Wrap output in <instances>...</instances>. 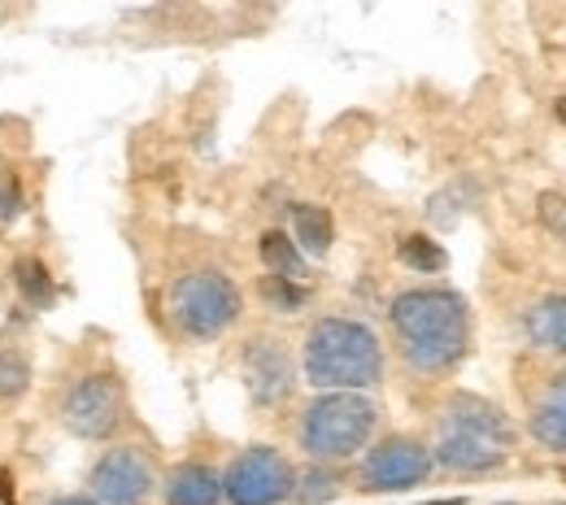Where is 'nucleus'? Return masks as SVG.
Masks as SVG:
<instances>
[{
    "instance_id": "obj_19",
    "label": "nucleus",
    "mask_w": 566,
    "mask_h": 505,
    "mask_svg": "<svg viewBox=\"0 0 566 505\" xmlns=\"http://www.w3.org/2000/svg\"><path fill=\"white\" fill-rule=\"evenodd\" d=\"M13 284H18V292L31 301V305H53V280H49V271L35 262V257H18L13 262Z\"/></svg>"
},
{
    "instance_id": "obj_13",
    "label": "nucleus",
    "mask_w": 566,
    "mask_h": 505,
    "mask_svg": "<svg viewBox=\"0 0 566 505\" xmlns=\"http://www.w3.org/2000/svg\"><path fill=\"white\" fill-rule=\"evenodd\" d=\"M527 432L541 449L549 453H566V370L549 379V388L536 397L532 406V419H527Z\"/></svg>"
},
{
    "instance_id": "obj_6",
    "label": "nucleus",
    "mask_w": 566,
    "mask_h": 505,
    "mask_svg": "<svg viewBox=\"0 0 566 505\" xmlns=\"http://www.w3.org/2000/svg\"><path fill=\"white\" fill-rule=\"evenodd\" d=\"M123 410H127V392L123 379L109 370H92L74 383L62 401V423L78 440H109L123 428Z\"/></svg>"
},
{
    "instance_id": "obj_24",
    "label": "nucleus",
    "mask_w": 566,
    "mask_h": 505,
    "mask_svg": "<svg viewBox=\"0 0 566 505\" xmlns=\"http://www.w3.org/2000/svg\"><path fill=\"white\" fill-rule=\"evenodd\" d=\"M541 218H545L549 227H558V222H563V218H566V201H563V197H554V192H545V197H541Z\"/></svg>"
},
{
    "instance_id": "obj_11",
    "label": "nucleus",
    "mask_w": 566,
    "mask_h": 505,
    "mask_svg": "<svg viewBox=\"0 0 566 505\" xmlns=\"http://www.w3.org/2000/svg\"><path fill=\"white\" fill-rule=\"evenodd\" d=\"M440 428H462V432L489 435V440H496L501 449H510V444H514V428H510V419L496 410L493 401L471 397V392H453V397H449Z\"/></svg>"
},
{
    "instance_id": "obj_3",
    "label": "nucleus",
    "mask_w": 566,
    "mask_h": 505,
    "mask_svg": "<svg viewBox=\"0 0 566 505\" xmlns=\"http://www.w3.org/2000/svg\"><path fill=\"white\" fill-rule=\"evenodd\" d=\"M375 428H379V410L366 392H318L301 414L296 440L310 453V462L336 466L366 453Z\"/></svg>"
},
{
    "instance_id": "obj_12",
    "label": "nucleus",
    "mask_w": 566,
    "mask_h": 505,
    "mask_svg": "<svg viewBox=\"0 0 566 505\" xmlns=\"http://www.w3.org/2000/svg\"><path fill=\"white\" fill-rule=\"evenodd\" d=\"M166 505H222V475L210 462H179L166 484H161Z\"/></svg>"
},
{
    "instance_id": "obj_2",
    "label": "nucleus",
    "mask_w": 566,
    "mask_h": 505,
    "mask_svg": "<svg viewBox=\"0 0 566 505\" xmlns=\"http://www.w3.org/2000/svg\"><path fill=\"white\" fill-rule=\"evenodd\" d=\"M301 375L318 392H366L384 379V345L357 318H318L301 345Z\"/></svg>"
},
{
    "instance_id": "obj_26",
    "label": "nucleus",
    "mask_w": 566,
    "mask_h": 505,
    "mask_svg": "<svg viewBox=\"0 0 566 505\" xmlns=\"http://www.w3.org/2000/svg\"><path fill=\"white\" fill-rule=\"evenodd\" d=\"M0 505H13V488H9V475L0 471Z\"/></svg>"
},
{
    "instance_id": "obj_1",
    "label": "nucleus",
    "mask_w": 566,
    "mask_h": 505,
    "mask_svg": "<svg viewBox=\"0 0 566 505\" xmlns=\"http://www.w3.org/2000/svg\"><path fill=\"white\" fill-rule=\"evenodd\" d=\"M401 358L423 375H444L471 349V309L453 288H410L388 305Z\"/></svg>"
},
{
    "instance_id": "obj_23",
    "label": "nucleus",
    "mask_w": 566,
    "mask_h": 505,
    "mask_svg": "<svg viewBox=\"0 0 566 505\" xmlns=\"http://www.w3.org/2000/svg\"><path fill=\"white\" fill-rule=\"evenodd\" d=\"M18 214H22V192H18L13 179H0V222H9Z\"/></svg>"
},
{
    "instance_id": "obj_8",
    "label": "nucleus",
    "mask_w": 566,
    "mask_h": 505,
    "mask_svg": "<svg viewBox=\"0 0 566 505\" xmlns=\"http://www.w3.org/2000/svg\"><path fill=\"white\" fill-rule=\"evenodd\" d=\"M153 488H157L153 457L136 444H118L101 453L87 475V497L96 505H148Z\"/></svg>"
},
{
    "instance_id": "obj_14",
    "label": "nucleus",
    "mask_w": 566,
    "mask_h": 505,
    "mask_svg": "<svg viewBox=\"0 0 566 505\" xmlns=\"http://www.w3.org/2000/svg\"><path fill=\"white\" fill-rule=\"evenodd\" d=\"M523 327H527V340H532L536 349L566 358V296H541V301L527 309Z\"/></svg>"
},
{
    "instance_id": "obj_21",
    "label": "nucleus",
    "mask_w": 566,
    "mask_h": 505,
    "mask_svg": "<svg viewBox=\"0 0 566 505\" xmlns=\"http://www.w3.org/2000/svg\"><path fill=\"white\" fill-rule=\"evenodd\" d=\"M31 383V361L22 358L18 349H0V401L22 397Z\"/></svg>"
},
{
    "instance_id": "obj_20",
    "label": "nucleus",
    "mask_w": 566,
    "mask_h": 505,
    "mask_svg": "<svg viewBox=\"0 0 566 505\" xmlns=\"http://www.w3.org/2000/svg\"><path fill=\"white\" fill-rule=\"evenodd\" d=\"M397 257L410 266V271H419V275H436V271H444V249L436 244V240H427V235H406L401 244H397Z\"/></svg>"
},
{
    "instance_id": "obj_22",
    "label": "nucleus",
    "mask_w": 566,
    "mask_h": 505,
    "mask_svg": "<svg viewBox=\"0 0 566 505\" xmlns=\"http://www.w3.org/2000/svg\"><path fill=\"white\" fill-rule=\"evenodd\" d=\"M262 296H266V305H275L283 314H292V309L305 305V288L301 284H287V280H275V275L262 280Z\"/></svg>"
},
{
    "instance_id": "obj_27",
    "label": "nucleus",
    "mask_w": 566,
    "mask_h": 505,
    "mask_svg": "<svg viewBox=\"0 0 566 505\" xmlns=\"http://www.w3.org/2000/svg\"><path fill=\"white\" fill-rule=\"evenodd\" d=\"M558 118H563V123H566V96H563V101H558Z\"/></svg>"
},
{
    "instance_id": "obj_18",
    "label": "nucleus",
    "mask_w": 566,
    "mask_h": 505,
    "mask_svg": "<svg viewBox=\"0 0 566 505\" xmlns=\"http://www.w3.org/2000/svg\"><path fill=\"white\" fill-rule=\"evenodd\" d=\"M475 197H480L475 179H453L449 188H440V192L427 201V218H431L436 227H453V222L462 218V210L475 206Z\"/></svg>"
},
{
    "instance_id": "obj_7",
    "label": "nucleus",
    "mask_w": 566,
    "mask_h": 505,
    "mask_svg": "<svg viewBox=\"0 0 566 505\" xmlns=\"http://www.w3.org/2000/svg\"><path fill=\"white\" fill-rule=\"evenodd\" d=\"M431 471H436L431 449L419 435H388L375 449H366L357 480L366 493H406V488L427 484Z\"/></svg>"
},
{
    "instance_id": "obj_4",
    "label": "nucleus",
    "mask_w": 566,
    "mask_h": 505,
    "mask_svg": "<svg viewBox=\"0 0 566 505\" xmlns=\"http://www.w3.org/2000/svg\"><path fill=\"white\" fill-rule=\"evenodd\" d=\"M240 288L222 271H188L170 288V314L184 336L192 340H218L240 318Z\"/></svg>"
},
{
    "instance_id": "obj_10",
    "label": "nucleus",
    "mask_w": 566,
    "mask_h": 505,
    "mask_svg": "<svg viewBox=\"0 0 566 505\" xmlns=\"http://www.w3.org/2000/svg\"><path fill=\"white\" fill-rule=\"evenodd\" d=\"M505 457H510V449H501L489 435L462 432V428H440V440L431 449V462L453 475H489V471L505 466Z\"/></svg>"
},
{
    "instance_id": "obj_25",
    "label": "nucleus",
    "mask_w": 566,
    "mask_h": 505,
    "mask_svg": "<svg viewBox=\"0 0 566 505\" xmlns=\"http://www.w3.org/2000/svg\"><path fill=\"white\" fill-rule=\"evenodd\" d=\"M49 505H96V502H92L87 493H71V497H53Z\"/></svg>"
},
{
    "instance_id": "obj_5",
    "label": "nucleus",
    "mask_w": 566,
    "mask_h": 505,
    "mask_svg": "<svg viewBox=\"0 0 566 505\" xmlns=\"http://www.w3.org/2000/svg\"><path fill=\"white\" fill-rule=\"evenodd\" d=\"M296 466L271 444H253L235 453L222 471V502L227 505H283L292 502Z\"/></svg>"
},
{
    "instance_id": "obj_9",
    "label": "nucleus",
    "mask_w": 566,
    "mask_h": 505,
    "mask_svg": "<svg viewBox=\"0 0 566 505\" xmlns=\"http://www.w3.org/2000/svg\"><path fill=\"white\" fill-rule=\"evenodd\" d=\"M240 375H244V388L258 406H283L292 392H296V366L287 345L275 336H258L249 340L244 358H240Z\"/></svg>"
},
{
    "instance_id": "obj_17",
    "label": "nucleus",
    "mask_w": 566,
    "mask_h": 505,
    "mask_svg": "<svg viewBox=\"0 0 566 505\" xmlns=\"http://www.w3.org/2000/svg\"><path fill=\"white\" fill-rule=\"evenodd\" d=\"M258 253H262V266H266L275 280L301 284V275H305V257H301V249H296L283 231H266V235L258 240Z\"/></svg>"
},
{
    "instance_id": "obj_15",
    "label": "nucleus",
    "mask_w": 566,
    "mask_h": 505,
    "mask_svg": "<svg viewBox=\"0 0 566 505\" xmlns=\"http://www.w3.org/2000/svg\"><path fill=\"white\" fill-rule=\"evenodd\" d=\"M292 244L301 249V257H327L332 244H336L332 210H323V206H296L292 210Z\"/></svg>"
},
{
    "instance_id": "obj_16",
    "label": "nucleus",
    "mask_w": 566,
    "mask_h": 505,
    "mask_svg": "<svg viewBox=\"0 0 566 505\" xmlns=\"http://www.w3.org/2000/svg\"><path fill=\"white\" fill-rule=\"evenodd\" d=\"M345 488V475L336 466H323V462H310L296 471V484H292V502L296 505H327L340 497Z\"/></svg>"
}]
</instances>
